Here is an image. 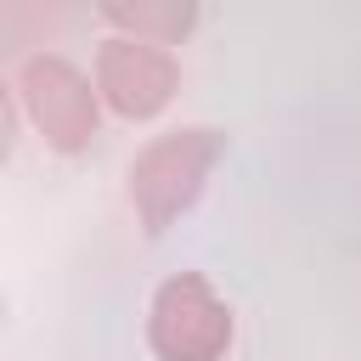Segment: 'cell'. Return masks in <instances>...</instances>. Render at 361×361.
I'll use <instances>...</instances> for the list:
<instances>
[{"label": "cell", "mask_w": 361, "mask_h": 361, "mask_svg": "<svg viewBox=\"0 0 361 361\" xmlns=\"http://www.w3.org/2000/svg\"><path fill=\"white\" fill-rule=\"evenodd\" d=\"M214 158H220V135L214 130H175V135H158L130 164V197H135V214H141V226L152 237L180 209H192V197L203 192Z\"/></svg>", "instance_id": "cell-1"}, {"label": "cell", "mask_w": 361, "mask_h": 361, "mask_svg": "<svg viewBox=\"0 0 361 361\" xmlns=\"http://www.w3.org/2000/svg\"><path fill=\"white\" fill-rule=\"evenodd\" d=\"M147 338L158 361H220L231 344V310L214 299V288L197 271H180L152 293Z\"/></svg>", "instance_id": "cell-2"}, {"label": "cell", "mask_w": 361, "mask_h": 361, "mask_svg": "<svg viewBox=\"0 0 361 361\" xmlns=\"http://www.w3.org/2000/svg\"><path fill=\"white\" fill-rule=\"evenodd\" d=\"M17 90H23L28 118L39 124L45 147H56V152L90 147V135H96V90H90V79L73 62H62V56H28L23 73H17Z\"/></svg>", "instance_id": "cell-3"}, {"label": "cell", "mask_w": 361, "mask_h": 361, "mask_svg": "<svg viewBox=\"0 0 361 361\" xmlns=\"http://www.w3.org/2000/svg\"><path fill=\"white\" fill-rule=\"evenodd\" d=\"M175 85H180V62L164 45L118 34V39H107L96 51V90L124 118H152L158 107H169Z\"/></svg>", "instance_id": "cell-4"}, {"label": "cell", "mask_w": 361, "mask_h": 361, "mask_svg": "<svg viewBox=\"0 0 361 361\" xmlns=\"http://www.w3.org/2000/svg\"><path fill=\"white\" fill-rule=\"evenodd\" d=\"M102 17L113 23V28H130V39H147V45H169V39H180L192 23H197V6H186V0H164V6H152V0H107L102 6Z\"/></svg>", "instance_id": "cell-5"}]
</instances>
